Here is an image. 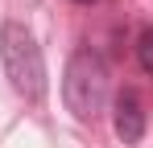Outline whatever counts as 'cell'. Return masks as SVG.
<instances>
[{
    "label": "cell",
    "instance_id": "cell-1",
    "mask_svg": "<svg viewBox=\"0 0 153 148\" xmlns=\"http://www.w3.org/2000/svg\"><path fill=\"white\" fill-rule=\"evenodd\" d=\"M0 58H4V74L17 95H25L29 103L46 95V62H42V49L25 25L8 21L0 29Z\"/></svg>",
    "mask_w": 153,
    "mask_h": 148
},
{
    "label": "cell",
    "instance_id": "cell-2",
    "mask_svg": "<svg viewBox=\"0 0 153 148\" xmlns=\"http://www.w3.org/2000/svg\"><path fill=\"white\" fill-rule=\"evenodd\" d=\"M62 103L75 119H95L108 103V66L95 49H79L62 74Z\"/></svg>",
    "mask_w": 153,
    "mask_h": 148
},
{
    "label": "cell",
    "instance_id": "cell-3",
    "mask_svg": "<svg viewBox=\"0 0 153 148\" xmlns=\"http://www.w3.org/2000/svg\"><path fill=\"white\" fill-rule=\"evenodd\" d=\"M112 123H116V136L124 144H137L145 136V111H141V99L132 91H120L112 103Z\"/></svg>",
    "mask_w": 153,
    "mask_h": 148
},
{
    "label": "cell",
    "instance_id": "cell-4",
    "mask_svg": "<svg viewBox=\"0 0 153 148\" xmlns=\"http://www.w3.org/2000/svg\"><path fill=\"white\" fill-rule=\"evenodd\" d=\"M137 58H141V66L153 74V29L141 33V41H137Z\"/></svg>",
    "mask_w": 153,
    "mask_h": 148
},
{
    "label": "cell",
    "instance_id": "cell-5",
    "mask_svg": "<svg viewBox=\"0 0 153 148\" xmlns=\"http://www.w3.org/2000/svg\"><path fill=\"white\" fill-rule=\"evenodd\" d=\"M79 4H91V0H79Z\"/></svg>",
    "mask_w": 153,
    "mask_h": 148
}]
</instances>
